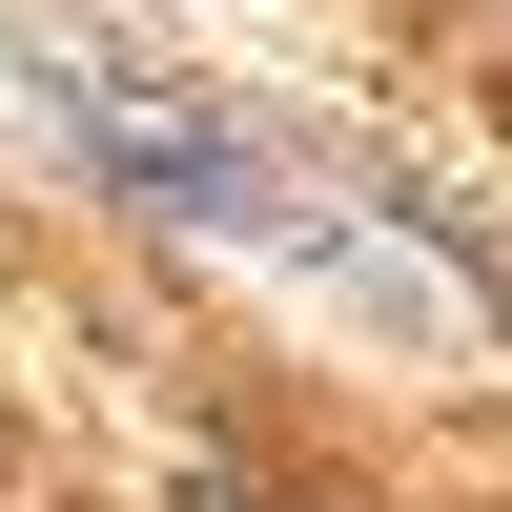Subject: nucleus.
<instances>
[{"instance_id":"obj_1","label":"nucleus","mask_w":512,"mask_h":512,"mask_svg":"<svg viewBox=\"0 0 512 512\" xmlns=\"http://www.w3.org/2000/svg\"><path fill=\"white\" fill-rule=\"evenodd\" d=\"M41 103H62V144L103 164L123 205H164V226H226V246H267V226H287L267 144H246L226 103H164V82H123V62H41Z\"/></svg>"}]
</instances>
